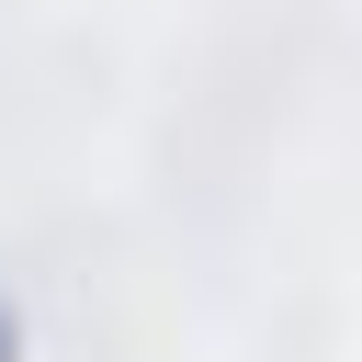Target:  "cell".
I'll use <instances>...</instances> for the list:
<instances>
[{
	"label": "cell",
	"instance_id": "cell-1",
	"mask_svg": "<svg viewBox=\"0 0 362 362\" xmlns=\"http://www.w3.org/2000/svg\"><path fill=\"white\" fill-rule=\"evenodd\" d=\"M0 362H23V317L11 305H0Z\"/></svg>",
	"mask_w": 362,
	"mask_h": 362
}]
</instances>
